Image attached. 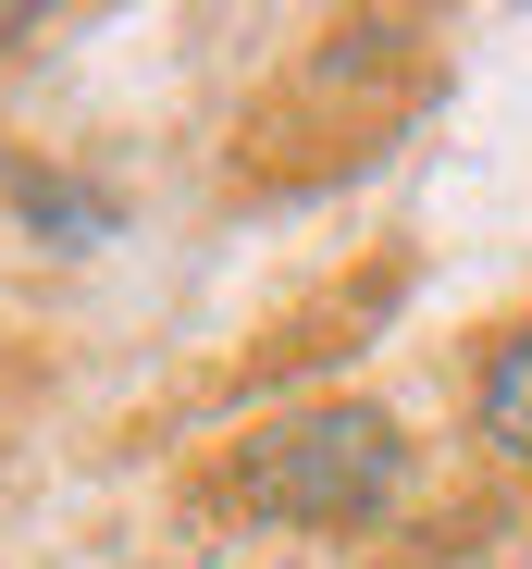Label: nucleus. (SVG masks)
Returning a JSON list of instances; mask_svg holds the SVG:
<instances>
[{
  "label": "nucleus",
  "mask_w": 532,
  "mask_h": 569,
  "mask_svg": "<svg viewBox=\"0 0 532 569\" xmlns=\"http://www.w3.org/2000/svg\"><path fill=\"white\" fill-rule=\"evenodd\" d=\"M13 199H26V211H38V223H50L62 248H87V236H100V223H112V211H100V199H87V186H62V173H26V186H13Z\"/></svg>",
  "instance_id": "obj_3"
},
{
  "label": "nucleus",
  "mask_w": 532,
  "mask_h": 569,
  "mask_svg": "<svg viewBox=\"0 0 532 569\" xmlns=\"http://www.w3.org/2000/svg\"><path fill=\"white\" fill-rule=\"evenodd\" d=\"M483 446L508 458V470H532V310L495 335V359H483Z\"/></svg>",
  "instance_id": "obj_2"
},
{
  "label": "nucleus",
  "mask_w": 532,
  "mask_h": 569,
  "mask_svg": "<svg viewBox=\"0 0 532 569\" xmlns=\"http://www.w3.org/2000/svg\"><path fill=\"white\" fill-rule=\"evenodd\" d=\"M235 483H248L260 520H285V532H360L409 483V433L384 409H298L273 433H248Z\"/></svg>",
  "instance_id": "obj_1"
}]
</instances>
